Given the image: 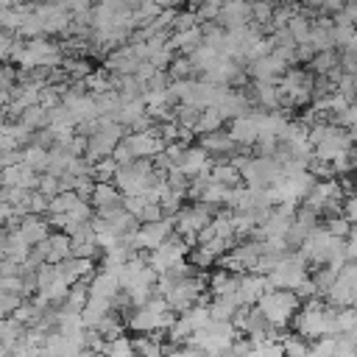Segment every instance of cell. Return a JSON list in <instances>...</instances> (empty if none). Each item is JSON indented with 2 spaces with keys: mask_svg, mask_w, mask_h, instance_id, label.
Listing matches in <instances>:
<instances>
[{
  "mask_svg": "<svg viewBox=\"0 0 357 357\" xmlns=\"http://www.w3.org/2000/svg\"><path fill=\"white\" fill-rule=\"evenodd\" d=\"M335 315H337V307H332L326 298H312V301L301 304L298 315L293 318V329L307 340L337 337L335 335Z\"/></svg>",
  "mask_w": 357,
  "mask_h": 357,
  "instance_id": "6da1fadb",
  "label": "cell"
},
{
  "mask_svg": "<svg viewBox=\"0 0 357 357\" xmlns=\"http://www.w3.org/2000/svg\"><path fill=\"white\" fill-rule=\"evenodd\" d=\"M176 321V312L170 310V304L162 298V296H153L151 301L139 304L131 310V318H128V329L137 332V335H165Z\"/></svg>",
  "mask_w": 357,
  "mask_h": 357,
  "instance_id": "7a4b0ae2",
  "label": "cell"
},
{
  "mask_svg": "<svg viewBox=\"0 0 357 357\" xmlns=\"http://www.w3.org/2000/svg\"><path fill=\"white\" fill-rule=\"evenodd\" d=\"M301 304H304V301H301L293 290H271V293L262 296V301H259L257 307L262 310V315L268 318V324H271L273 329L284 332V326H290L293 318L298 315Z\"/></svg>",
  "mask_w": 357,
  "mask_h": 357,
  "instance_id": "3957f363",
  "label": "cell"
},
{
  "mask_svg": "<svg viewBox=\"0 0 357 357\" xmlns=\"http://www.w3.org/2000/svg\"><path fill=\"white\" fill-rule=\"evenodd\" d=\"M312 84H315V75H312L310 70L290 67V70L282 75V81L276 84V86H279L282 109L310 106V103H312Z\"/></svg>",
  "mask_w": 357,
  "mask_h": 357,
  "instance_id": "277c9868",
  "label": "cell"
},
{
  "mask_svg": "<svg viewBox=\"0 0 357 357\" xmlns=\"http://www.w3.org/2000/svg\"><path fill=\"white\" fill-rule=\"evenodd\" d=\"M206 287H209V276L192 273V276L181 279L178 284H173L162 298L170 304V310H173L176 315H181V312H187L190 307H195V304L204 301V290H206Z\"/></svg>",
  "mask_w": 357,
  "mask_h": 357,
  "instance_id": "5b68a950",
  "label": "cell"
},
{
  "mask_svg": "<svg viewBox=\"0 0 357 357\" xmlns=\"http://www.w3.org/2000/svg\"><path fill=\"white\" fill-rule=\"evenodd\" d=\"M237 337H240V332H237L234 321H209V326L195 332L190 343L206 354H220V351H229Z\"/></svg>",
  "mask_w": 357,
  "mask_h": 357,
  "instance_id": "8992f818",
  "label": "cell"
},
{
  "mask_svg": "<svg viewBox=\"0 0 357 357\" xmlns=\"http://www.w3.org/2000/svg\"><path fill=\"white\" fill-rule=\"evenodd\" d=\"M307 268H310V262L301 257V251H290L268 279H271L273 290H298L310 279Z\"/></svg>",
  "mask_w": 357,
  "mask_h": 357,
  "instance_id": "52a82bcc",
  "label": "cell"
},
{
  "mask_svg": "<svg viewBox=\"0 0 357 357\" xmlns=\"http://www.w3.org/2000/svg\"><path fill=\"white\" fill-rule=\"evenodd\" d=\"M190 248H192V243L176 231L167 243H162L156 251H151V254H148V265L162 276V273H167L170 268H176V265H181V262H187Z\"/></svg>",
  "mask_w": 357,
  "mask_h": 357,
  "instance_id": "ba28073f",
  "label": "cell"
},
{
  "mask_svg": "<svg viewBox=\"0 0 357 357\" xmlns=\"http://www.w3.org/2000/svg\"><path fill=\"white\" fill-rule=\"evenodd\" d=\"M215 215H218V212H215L212 206L195 201V204L184 206V209L176 215V231H178L181 237H187V240L195 245V243H198V234L215 220Z\"/></svg>",
  "mask_w": 357,
  "mask_h": 357,
  "instance_id": "9c48e42d",
  "label": "cell"
},
{
  "mask_svg": "<svg viewBox=\"0 0 357 357\" xmlns=\"http://www.w3.org/2000/svg\"><path fill=\"white\" fill-rule=\"evenodd\" d=\"M259 257H262V240H243L220 257V268L231 273H254Z\"/></svg>",
  "mask_w": 357,
  "mask_h": 357,
  "instance_id": "30bf717a",
  "label": "cell"
},
{
  "mask_svg": "<svg viewBox=\"0 0 357 357\" xmlns=\"http://www.w3.org/2000/svg\"><path fill=\"white\" fill-rule=\"evenodd\" d=\"M176 234V218H162V220H153V223H142L137 229V234L131 237V245L137 251H156L162 243H167L170 237Z\"/></svg>",
  "mask_w": 357,
  "mask_h": 357,
  "instance_id": "8fae6325",
  "label": "cell"
},
{
  "mask_svg": "<svg viewBox=\"0 0 357 357\" xmlns=\"http://www.w3.org/2000/svg\"><path fill=\"white\" fill-rule=\"evenodd\" d=\"M123 142H126V148L134 153V159H156L165 148H167V142L151 128V131H128L126 137H123Z\"/></svg>",
  "mask_w": 357,
  "mask_h": 357,
  "instance_id": "7c38bea8",
  "label": "cell"
},
{
  "mask_svg": "<svg viewBox=\"0 0 357 357\" xmlns=\"http://www.w3.org/2000/svg\"><path fill=\"white\" fill-rule=\"evenodd\" d=\"M273 284L262 273H240V287H237V304L240 307H257L265 293H271Z\"/></svg>",
  "mask_w": 357,
  "mask_h": 357,
  "instance_id": "4fadbf2b",
  "label": "cell"
},
{
  "mask_svg": "<svg viewBox=\"0 0 357 357\" xmlns=\"http://www.w3.org/2000/svg\"><path fill=\"white\" fill-rule=\"evenodd\" d=\"M226 131L231 134V139H234L240 148L251 151V148L257 145V139H259V109H251L245 117L229 120V128H226Z\"/></svg>",
  "mask_w": 357,
  "mask_h": 357,
  "instance_id": "5bb4252c",
  "label": "cell"
},
{
  "mask_svg": "<svg viewBox=\"0 0 357 357\" xmlns=\"http://www.w3.org/2000/svg\"><path fill=\"white\" fill-rule=\"evenodd\" d=\"M254 22V6L248 0H226L223 11L218 17V25L231 31V28H248Z\"/></svg>",
  "mask_w": 357,
  "mask_h": 357,
  "instance_id": "9a60e30c",
  "label": "cell"
},
{
  "mask_svg": "<svg viewBox=\"0 0 357 357\" xmlns=\"http://www.w3.org/2000/svg\"><path fill=\"white\" fill-rule=\"evenodd\" d=\"M245 73L251 75V81H271V84H279L282 75L287 73V64H284L276 53H271V56H262V59L245 64Z\"/></svg>",
  "mask_w": 357,
  "mask_h": 357,
  "instance_id": "2e32d148",
  "label": "cell"
},
{
  "mask_svg": "<svg viewBox=\"0 0 357 357\" xmlns=\"http://www.w3.org/2000/svg\"><path fill=\"white\" fill-rule=\"evenodd\" d=\"M198 145H201L215 162H229V159L237 153V148H240V145L231 139V134L223 131V128H220V131H212V134H204Z\"/></svg>",
  "mask_w": 357,
  "mask_h": 357,
  "instance_id": "e0dca14e",
  "label": "cell"
},
{
  "mask_svg": "<svg viewBox=\"0 0 357 357\" xmlns=\"http://www.w3.org/2000/svg\"><path fill=\"white\" fill-rule=\"evenodd\" d=\"M176 167H178L184 176L195 178V176H201V173H212V167H215V159H212V156H209V153H206L201 145H187Z\"/></svg>",
  "mask_w": 357,
  "mask_h": 357,
  "instance_id": "ac0fdd59",
  "label": "cell"
},
{
  "mask_svg": "<svg viewBox=\"0 0 357 357\" xmlns=\"http://www.w3.org/2000/svg\"><path fill=\"white\" fill-rule=\"evenodd\" d=\"M17 234H20V240L25 243V245H39V243H45L47 237H50V220L45 218V215H25L20 223H17V229H14Z\"/></svg>",
  "mask_w": 357,
  "mask_h": 357,
  "instance_id": "d6986e66",
  "label": "cell"
},
{
  "mask_svg": "<svg viewBox=\"0 0 357 357\" xmlns=\"http://www.w3.org/2000/svg\"><path fill=\"white\" fill-rule=\"evenodd\" d=\"M139 64H142V61L137 59V53L131 50L128 42L120 45V47H114V50L106 56V70H109L112 75H137Z\"/></svg>",
  "mask_w": 357,
  "mask_h": 357,
  "instance_id": "ffe728a7",
  "label": "cell"
},
{
  "mask_svg": "<svg viewBox=\"0 0 357 357\" xmlns=\"http://www.w3.org/2000/svg\"><path fill=\"white\" fill-rule=\"evenodd\" d=\"M245 95L251 98V103H254L257 109H265V112H279V109H282L279 86L271 84V81H251V86H248Z\"/></svg>",
  "mask_w": 357,
  "mask_h": 357,
  "instance_id": "44dd1931",
  "label": "cell"
},
{
  "mask_svg": "<svg viewBox=\"0 0 357 357\" xmlns=\"http://www.w3.org/2000/svg\"><path fill=\"white\" fill-rule=\"evenodd\" d=\"M39 176L33 167H28L25 162L3 167V187H20V190H36L39 187Z\"/></svg>",
  "mask_w": 357,
  "mask_h": 357,
  "instance_id": "7402d4cb",
  "label": "cell"
},
{
  "mask_svg": "<svg viewBox=\"0 0 357 357\" xmlns=\"http://www.w3.org/2000/svg\"><path fill=\"white\" fill-rule=\"evenodd\" d=\"M123 198H126V195L117 190L114 181H98V184H95V192H92V198H89V204L95 206V212H106V209L123 206Z\"/></svg>",
  "mask_w": 357,
  "mask_h": 357,
  "instance_id": "603a6c76",
  "label": "cell"
},
{
  "mask_svg": "<svg viewBox=\"0 0 357 357\" xmlns=\"http://www.w3.org/2000/svg\"><path fill=\"white\" fill-rule=\"evenodd\" d=\"M59 271L61 276L75 284V282H89L95 276V259H84V257H70L64 262H59Z\"/></svg>",
  "mask_w": 357,
  "mask_h": 357,
  "instance_id": "cb8c5ba5",
  "label": "cell"
},
{
  "mask_svg": "<svg viewBox=\"0 0 357 357\" xmlns=\"http://www.w3.org/2000/svg\"><path fill=\"white\" fill-rule=\"evenodd\" d=\"M39 245L45 248L47 262H53V265H59V262H64V259L73 257V237L64 234V231H53V234H50L45 243H39Z\"/></svg>",
  "mask_w": 357,
  "mask_h": 357,
  "instance_id": "d4e9b609",
  "label": "cell"
},
{
  "mask_svg": "<svg viewBox=\"0 0 357 357\" xmlns=\"http://www.w3.org/2000/svg\"><path fill=\"white\" fill-rule=\"evenodd\" d=\"M204 45V28H190V31H176L170 36V47L178 50L181 56H192L198 47Z\"/></svg>",
  "mask_w": 357,
  "mask_h": 357,
  "instance_id": "484cf974",
  "label": "cell"
},
{
  "mask_svg": "<svg viewBox=\"0 0 357 357\" xmlns=\"http://www.w3.org/2000/svg\"><path fill=\"white\" fill-rule=\"evenodd\" d=\"M326 301L332 304V307H354V301H357V287L351 284V282H346L343 276H337V282H335V287L326 293Z\"/></svg>",
  "mask_w": 357,
  "mask_h": 357,
  "instance_id": "4316f807",
  "label": "cell"
},
{
  "mask_svg": "<svg viewBox=\"0 0 357 357\" xmlns=\"http://www.w3.org/2000/svg\"><path fill=\"white\" fill-rule=\"evenodd\" d=\"M134 349H137V357H165L170 346H165L162 335H134Z\"/></svg>",
  "mask_w": 357,
  "mask_h": 357,
  "instance_id": "83f0119b",
  "label": "cell"
},
{
  "mask_svg": "<svg viewBox=\"0 0 357 357\" xmlns=\"http://www.w3.org/2000/svg\"><path fill=\"white\" fill-rule=\"evenodd\" d=\"M109 312H114V304H112V301H103V298H89L81 315H84V324H86L89 329H98V326H100V321H103Z\"/></svg>",
  "mask_w": 357,
  "mask_h": 357,
  "instance_id": "f1b7e54d",
  "label": "cell"
},
{
  "mask_svg": "<svg viewBox=\"0 0 357 357\" xmlns=\"http://www.w3.org/2000/svg\"><path fill=\"white\" fill-rule=\"evenodd\" d=\"M25 332H28V326H22L20 321H14V318H3V324H0L3 351H14V349H17V343L25 337Z\"/></svg>",
  "mask_w": 357,
  "mask_h": 357,
  "instance_id": "f546056e",
  "label": "cell"
},
{
  "mask_svg": "<svg viewBox=\"0 0 357 357\" xmlns=\"http://www.w3.org/2000/svg\"><path fill=\"white\" fill-rule=\"evenodd\" d=\"M223 123H226L223 112H220L218 106H209V109H204V112H201V117H198V126H195V134H198V137H204V134L220 131V128H223Z\"/></svg>",
  "mask_w": 357,
  "mask_h": 357,
  "instance_id": "4dcf8cb0",
  "label": "cell"
},
{
  "mask_svg": "<svg viewBox=\"0 0 357 357\" xmlns=\"http://www.w3.org/2000/svg\"><path fill=\"white\" fill-rule=\"evenodd\" d=\"M212 181L223 184V187H240L243 184V173L231 165V162H215L212 167Z\"/></svg>",
  "mask_w": 357,
  "mask_h": 357,
  "instance_id": "1f68e13d",
  "label": "cell"
},
{
  "mask_svg": "<svg viewBox=\"0 0 357 357\" xmlns=\"http://www.w3.org/2000/svg\"><path fill=\"white\" fill-rule=\"evenodd\" d=\"M312 25H315V20H310L307 14H296L290 22H287V31L293 33V39H296V45H310V36H312Z\"/></svg>",
  "mask_w": 357,
  "mask_h": 357,
  "instance_id": "d6a6232c",
  "label": "cell"
},
{
  "mask_svg": "<svg viewBox=\"0 0 357 357\" xmlns=\"http://www.w3.org/2000/svg\"><path fill=\"white\" fill-rule=\"evenodd\" d=\"M340 67V56L335 53V50H326V53H315V59L307 64V70L312 73V75H329L332 70H337Z\"/></svg>",
  "mask_w": 357,
  "mask_h": 357,
  "instance_id": "836d02e7",
  "label": "cell"
},
{
  "mask_svg": "<svg viewBox=\"0 0 357 357\" xmlns=\"http://www.w3.org/2000/svg\"><path fill=\"white\" fill-rule=\"evenodd\" d=\"M279 340H282L287 357H310V349H312V346H310V340L301 337L298 332H293V335H290V332H282Z\"/></svg>",
  "mask_w": 357,
  "mask_h": 357,
  "instance_id": "e575fe53",
  "label": "cell"
},
{
  "mask_svg": "<svg viewBox=\"0 0 357 357\" xmlns=\"http://www.w3.org/2000/svg\"><path fill=\"white\" fill-rule=\"evenodd\" d=\"M167 75L170 81H190V78H198V70L190 56H176L173 64L167 67Z\"/></svg>",
  "mask_w": 357,
  "mask_h": 357,
  "instance_id": "d590c367",
  "label": "cell"
},
{
  "mask_svg": "<svg viewBox=\"0 0 357 357\" xmlns=\"http://www.w3.org/2000/svg\"><path fill=\"white\" fill-rule=\"evenodd\" d=\"M86 301H89V282H75L70 287V296H67V301L61 307L64 310H73V312H84Z\"/></svg>",
  "mask_w": 357,
  "mask_h": 357,
  "instance_id": "8d00e7d4",
  "label": "cell"
},
{
  "mask_svg": "<svg viewBox=\"0 0 357 357\" xmlns=\"http://www.w3.org/2000/svg\"><path fill=\"white\" fill-rule=\"evenodd\" d=\"M103 357H137V349H134V337H128V335H120V337H114V340H106Z\"/></svg>",
  "mask_w": 357,
  "mask_h": 357,
  "instance_id": "74e56055",
  "label": "cell"
},
{
  "mask_svg": "<svg viewBox=\"0 0 357 357\" xmlns=\"http://www.w3.org/2000/svg\"><path fill=\"white\" fill-rule=\"evenodd\" d=\"M190 265L192 268H201V271H206V268H212L215 262H220V257L212 251V248H206V245H201V243H195L192 248H190Z\"/></svg>",
  "mask_w": 357,
  "mask_h": 357,
  "instance_id": "f35d334b",
  "label": "cell"
},
{
  "mask_svg": "<svg viewBox=\"0 0 357 357\" xmlns=\"http://www.w3.org/2000/svg\"><path fill=\"white\" fill-rule=\"evenodd\" d=\"M240 304L234 298H212L209 301V312H212V321H234Z\"/></svg>",
  "mask_w": 357,
  "mask_h": 357,
  "instance_id": "ab89813d",
  "label": "cell"
},
{
  "mask_svg": "<svg viewBox=\"0 0 357 357\" xmlns=\"http://www.w3.org/2000/svg\"><path fill=\"white\" fill-rule=\"evenodd\" d=\"M20 123H25V126L33 128V131H42V128H47V123H50V112H47L45 106H31V109H25V112L20 114Z\"/></svg>",
  "mask_w": 357,
  "mask_h": 357,
  "instance_id": "60d3db41",
  "label": "cell"
},
{
  "mask_svg": "<svg viewBox=\"0 0 357 357\" xmlns=\"http://www.w3.org/2000/svg\"><path fill=\"white\" fill-rule=\"evenodd\" d=\"M25 165L33 167L36 173H47V165H50V151L42 148V145H28L25 148Z\"/></svg>",
  "mask_w": 357,
  "mask_h": 357,
  "instance_id": "b9f144b4",
  "label": "cell"
},
{
  "mask_svg": "<svg viewBox=\"0 0 357 357\" xmlns=\"http://www.w3.org/2000/svg\"><path fill=\"white\" fill-rule=\"evenodd\" d=\"M251 357H287V354L279 337H265V340H254Z\"/></svg>",
  "mask_w": 357,
  "mask_h": 357,
  "instance_id": "7bdbcfd3",
  "label": "cell"
},
{
  "mask_svg": "<svg viewBox=\"0 0 357 357\" xmlns=\"http://www.w3.org/2000/svg\"><path fill=\"white\" fill-rule=\"evenodd\" d=\"M201 112H204V109H198V106H190V103H176V123H178L181 128L195 131Z\"/></svg>",
  "mask_w": 357,
  "mask_h": 357,
  "instance_id": "ee69618b",
  "label": "cell"
},
{
  "mask_svg": "<svg viewBox=\"0 0 357 357\" xmlns=\"http://www.w3.org/2000/svg\"><path fill=\"white\" fill-rule=\"evenodd\" d=\"M117 170H120V165H117L112 156H106V159H98V162L92 165V178H95V181H114Z\"/></svg>",
  "mask_w": 357,
  "mask_h": 357,
  "instance_id": "f6af8a7d",
  "label": "cell"
},
{
  "mask_svg": "<svg viewBox=\"0 0 357 357\" xmlns=\"http://www.w3.org/2000/svg\"><path fill=\"white\" fill-rule=\"evenodd\" d=\"M223 3L226 0H204L201 6H198V20H201V25L204 22H218V17H220V11H223Z\"/></svg>",
  "mask_w": 357,
  "mask_h": 357,
  "instance_id": "bcb514c9",
  "label": "cell"
},
{
  "mask_svg": "<svg viewBox=\"0 0 357 357\" xmlns=\"http://www.w3.org/2000/svg\"><path fill=\"white\" fill-rule=\"evenodd\" d=\"M324 229H326L329 234H335V237L346 240V237L351 234V229H354V226H351L343 215H335V218H326V220H324Z\"/></svg>",
  "mask_w": 357,
  "mask_h": 357,
  "instance_id": "7dc6e473",
  "label": "cell"
},
{
  "mask_svg": "<svg viewBox=\"0 0 357 357\" xmlns=\"http://www.w3.org/2000/svg\"><path fill=\"white\" fill-rule=\"evenodd\" d=\"M42 195H47V198H56L59 192H61V178L59 176H53V173H42L39 176V187H36Z\"/></svg>",
  "mask_w": 357,
  "mask_h": 357,
  "instance_id": "c3c4849f",
  "label": "cell"
},
{
  "mask_svg": "<svg viewBox=\"0 0 357 357\" xmlns=\"http://www.w3.org/2000/svg\"><path fill=\"white\" fill-rule=\"evenodd\" d=\"M22 301H25V296H17V293H0V312H3V318H11V315L20 310Z\"/></svg>",
  "mask_w": 357,
  "mask_h": 357,
  "instance_id": "681fc988",
  "label": "cell"
},
{
  "mask_svg": "<svg viewBox=\"0 0 357 357\" xmlns=\"http://www.w3.org/2000/svg\"><path fill=\"white\" fill-rule=\"evenodd\" d=\"M198 22H201V20H198V14H195V11H190V8H187V11H176L173 33H176V31H190V28H198Z\"/></svg>",
  "mask_w": 357,
  "mask_h": 357,
  "instance_id": "f907efd6",
  "label": "cell"
},
{
  "mask_svg": "<svg viewBox=\"0 0 357 357\" xmlns=\"http://www.w3.org/2000/svg\"><path fill=\"white\" fill-rule=\"evenodd\" d=\"M148 204H151V201H148L145 195H126V198H123V209L131 212L134 218H142V212H145ZM139 223H142V220H139Z\"/></svg>",
  "mask_w": 357,
  "mask_h": 357,
  "instance_id": "816d5d0a",
  "label": "cell"
},
{
  "mask_svg": "<svg viewBox=\"0 0 357 357\" xmlns=\"http://www.w3.org/2000/svg\"><path fill=\"white\" fill-rule=\"evenodd\" d=\"M0 293H17V296H25V279L22 276H0Z\"/></svg>",
  "mask_w": 357,
  "mask_h": 357,
  "instance_id": "f5cc1de1",
  "label": "cell"
},
{
  "mask_svg": "<svg viewBox=\"0 0 357 357\" xmlns=\"http://www.w3.org/2000/svg\"><path fill=\"white\" fill-rule=\"evenodd\" d=\"M165 357H209V354L201 351V349L192 346V343H184V346H170Z\"/></svg>",
  "mask_w": 357,
  "mask_h": 357,
  "instance_id": "db71d44e",
  "label": "cell"
},
{
  "mask_svg": "<svg viewBox=\"0 0 357 357\" xmlns=\"http://www.w3.org/2000/svg\"><path fill=\"white\" fill-rule=\"evenodd\" d=\"M354 33H357V28L354 25H335V45L337 47H349V42L354 39Z\"/></svg>",
  "mask_w": 357,
  "mask_h": 357,
  "instance_id": "11a10c76",
  "label": "cell"
},
{
  "mask_svg": "<svg viewBox=\"0 0 357 357\" xmlns=\"http://www.w3.org/2000/svg\"><path fill=\"white\" fill-rule=\"evenodd\" d=\"M351 226H357V192L354 195H346V201H343V212H340Z\"/></svg>",
  "mask_w": 357,
  "mask_h": 357,
  "instance_id": "9f6ffc18",
  "label": "cell"
},
{
  "mask_svg": "<svg viewBox=\"0 0 357 357\" xmlns=\"http://www.w3.org/2000/svg\"><path fill=\"white\" fill-rule=\"evenodd\" d=\"M346 257H349V262H357V226L346 237Z\"/></svg>",
  "mask_w": 357,
  "mask_h": 357,
  "instance_id": "6f0895ef",
  "label": "cell"
},
{
  "mask_svg": "<svg viewBox=\"0 0 357 357\" xmlns=\"http://www.w3.org/2000/svg\"><path fill=\"white\" fill-rule=\"evenodd\" d=\"M156 73H159V70H156L151 61H142V64H139V70H137V78H139L142 84H148V81H151Z\"/></svg>",
  "mask_w": 357,
  "mask_h": 357,
  "instance_id": "680465c9",
  "label": "cell"
},
{
  "mask_svg": "<svg viewBox=\"0 0 357 357\" xmlns=\"http://www.w3.org/2000/svg\"><path fill=\"white\" fill-rule=\"evenodd\" d=\"M346 50H351V53H357V33H354V39L349 42V47H346Z\"/></svg>",
  "mask_w": 357,
  "mask_h": 357,
  "instance_id": "91938a15",
  "label": "cell"
},
{
  "mask_svg": "<svg viewBox=\"0 0 357 357\" xmlns=\"http://www.w3.org/2000/svg\"><path fill=\"white\" fill-rule=\"evenodd\" d=\"M64 3H75V0H64Z\"/></svg>",
  "mask_w": 357,
  "mask_h": 357,
  "instance_id": "94428289",
  "label": "cell"
},
{
  "mask_svg": "<svg viewBox=\"0 0 357 357\" xmlns=\"http://www.w3.org/2000/svg\"><path fill=\"white\" fill-rule=\"evenodd\" d=\"M354 310H357V301H354Z\"/></svg>",
  "mask_w": 357,
  "mask_h": 357,
  "instance_id": "6125c7cd",
  "label": "cell"
}]
</instances>
